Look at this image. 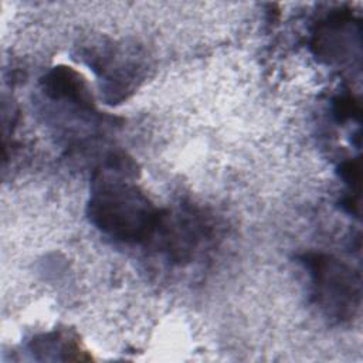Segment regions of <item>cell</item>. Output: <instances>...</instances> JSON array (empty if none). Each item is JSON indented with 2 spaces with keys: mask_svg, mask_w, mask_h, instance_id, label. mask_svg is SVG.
<instances>
[{
  "mask_svg": "<svg viewBox=\"0 0 363 363\" xmlns=\"http://www.w3.org/2000/svg\"><path fill=\"white\" fill-rule=\"evenodd\" d=\"M91 221L111 237L142 242L162 227V216L133 184L108 173L95 180L88 204Z\"/></svg>",
  "mask_w": 363,
  "mask_h": 363,
  "instance_id": "1",
  "label": "cell"
},
{
  "mask_svg": "<svg viewBox=\"0 0 363 363\" xmlns=\"http://www.w3.org/2000/svg\"><path fill=\"white\" fill-rule=\"evenodd\" d=\"M316 303L332 318L346 320L360 305V275L345 262L325 254H305Z\"/></svg>",
  "mask_w": 363,
  "mask_h": 363,
  "instance_id": "2",
  "label": "cell"
},
{
  "mask_svg": "<svg viewBox=\"0 0 363 363\" xmlns=\"http://www.w3.org/2000/svg\"><path fill=\"white\" fill-rule=\"evenodd\" d=\"M43 88L44 92L55 101L74 104L77 108L84 111L94 109V102L84 79L72 68H52L43 79Z\"/></svg>",
  "mask_w": 363,
  "mask_h": 363,
  "instance_id": "3",
  "label": "cell"
},
{
  "mask_svg": "<svg viewBox=\"0 0 363 363\" xmlns=\"http://www.w3.org/2000/svg\"><path fill=\"white\" fill-rule=\"evenodd\" d=\"M340 176L345 182L349 184H354L359 187V180H360V162L359 160H349L345 162L340 166Z\"/></svg>",
  "mask_w": 363,
  "mask_h": 363,
  "instance_id": "4",
  "label": "cell"
},
{
  "mask_svg": "<svg viewBox=\"0 0 363 363\" xmlns=\"http://www.w3.org/2000/svg\"><path fill=\"white\" fill-rule=\"evenodd\" d=\"M335 112L336 115H339V118L343 121V119H347V118H352L353 115H359L360 109H359V105L356 102L352 101V98H340L337 102H335Z\"/></svg>",
  "mask_w": 363,
  "mask_h": 363,
  "instance_id": "5",
  "label": "cell"
}]
</instances>
